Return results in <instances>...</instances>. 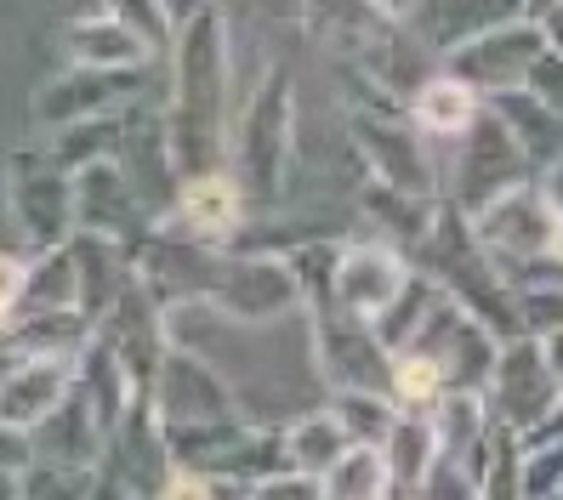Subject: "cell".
Returning <instances> with one entry per match:
<instances>
[{"instance_id":"1","label":"cell","mask_w":563,"mask_h":500,"mask_svg":"<svg viewBox=\"0 0 563 500\" xmlns=\"http://www.w3.org/2000/svg\"><path fill=\"white\" fill-rule=\"evenodd\" d=\"M222 109H228V29H222V12L206 7L177 29V52H172L165 148H172L177 182L217 171V159H222Z\"/></svg>"},{"instance_id":"2","label":"cell","mask_w":563,"mask_h":500,"mask_svg":"<svg viewBox=\"0 0 563 500\" xmlns=\"http://www.w3.org/2000/svg\"><path fill=\"white\" fill-rule=\"evenodd\" d=\"M234 159H240V188L256 205H274L285 193L290 159H296V80L285 63H268V75L256 80L240 137H234Z\"/></svg>"},{"instance_id":"3","label":"cell","mask_w":563,"mask_h":500,"mask_svg":"<svg viewBox=\"0 0 563 500\" xmlns=\"http://www.w3.org/2000/svg\"><path fill=\"white\" fill-rule=\"evenodd\" d=\"M206 302L234 330H262V324H285L296 313H308L302 279H296V268L285 256H234L228 245H222Z\"/></svg>"},{"instance_id":"4","label":"cell","mask_w":563,"mask_h":500,"mask_svg":"<svg viewBox=\"0 0 563 500\" xmlns=\"http://www.w3.org/2000/svg\"><path fill=\"white\" fill-rule=\"evenodd\" d=\"M7 211L23 233L29 256L75 240V177L57 171L46 148H18L7 159Z\"/></svg>"},{"instance_id":"5","label":"cell","mask_w":563,"mask_h":500,"mask_svg":"<svg viewBox=\"0 0 563 500\" xmlns=\"http://www.w3.org/2000/svg\"><path fill=\"white\" fill-rule=\"evenodd\" d=\"M148 404L159 426H211V421H234L240 410V392L228 387V376L217 370L211 358L172 347L159 358V376L148 387Z\"/></svg>"},{"instance_id":"6","label":"cell","mask_w":563,"mask_h":500,"mask_svg":"<svg viewBox=\"0 0 563 500\" xmlns=\"http://www.w3.org/2000/svg\"><path fill=\"white\" fill-rule=\"evenodd\" d=\"M473 240L495 256V268H512V262H529V256H547V240H552V199L547 188L536 182H518V188H501L489 199V205H478L473 216Z\"/></svg>"},{"instance_id":"7","label":"cell","mask_w":563,"mask_h":500,"mask_svg":"<svg viewBox=\"0 0 563 500\" xmlns=\"http://www.w3.org/2000/svg\"><path fill=\"white\" fill-rule=\"evenodd\" d=\"M410 256L393 251L387 240H353L336 251V274H330V302H336L347 319L376 324L410 285Z\"/></svg>"},{"instance_id":"8","label":"cell","mask_w":563,"mask_h":500,"mask_svg":"<svg viewBox=\"0 0 563 500\" xmlns=\"http://www.w3.org/2000/svg\"><path fill=\"white\" fill-rule=\"evenodd\" d=\"M75 233L114 240L131 256H137V245L154 233V211L143 205V193L120 171V159H97L86 171H75Z\"/></svg>"},{"instance_id":"9","label":"cell","mask_w":563,"mask_h":500,"mask_svg":"<svg viewBox=\"0 0 563 500\" xmlns=\"http://www.w3.org/2000/svg\"><path fill=\"white\" fill-rule=\"evenodd\" d=\"M382 91H371L364 103L347 109V131L358 137V154L371 165V177L387 188H405V193H433V165H427V148L416 143V131L399 125L387 103H376Z\"/></svg>"},{"instance_id":"10","label":"cell","mask_w":563,"mask_h":500,"mask_svg":"<svg viewBox=\"0 0 563 500\" xmlns=\"http://www.w3.org/2000/svg\"><path fill=\"white\" fill-rule=\"evenodd\" d=\"M558 398H563V392H558V381H552V370H547L541 336H518V342H507L501 358H495V370H489V381H484V404H489V415L501 421V426H512V432H529L536 421L552 415Z\"/></svg>"},{"instance_id":"11","label":"cell","mask_w":563,"mask_h":500,"mask_svg":"<svg viewBox=\"0 0 563 500\" xmlns=\"http://www.w3.org/2000/svg\"><path fill=\"white\" fill-rule=\"evenodd\" d=\"M97 342L120 358V370L131 376V387L148 398V387L159 376V358L172 353V342H165V308L154 302L137 279H131L120 290V302L97 319Z\"/></svg>"},{"instance_id":"12","label":"cell","mask_w":563,"mask_h":500,"mask_svg":"<svg viewBox=\"0 0 563 500\" xmlns=\"http://www.w3.org/2000/svg\"><path fill=\"white\" fill-rule=\"evenodd\" d=\"M461 171H455V199L450 205H461V211H478V205H489L495 193L501 188H518V182H529V171H536V165L523 159V148L512 143V131L495 120V114H478L467 131H461Z\"/></svg>"},{"instance_id":"13","label":"cell","mask_w":563,"mask_h":500,"mask_svg":"<svg viewBox=\"0 0 563 500\" xmlns=\"http://www.w3.org/2000/svg\"><path fill=\"white\" fill-rule=\"evenodd\" d=\"M541 52H552L547 46V35H541V23H501V29H489V35H478V41H467V46H455L450 52V75L455 80H467L473 91H512V86H523L529 80V69L541 63Z\"/></svg>"},{"instance_id":"14","label":"cell","mask_w":563,"mask_h":500,"mask_svg":"<svg viewBox=\"0 0 563 500\" xmlns=\"http://www.w3.org/2000/svg\"><path fill=\"white\" fill-rule=\"evenodd\" d=\"M143 86V69H69L41 86L35 97V125L41 131H63V125H80V120H103L120 114Z\"/></svg>"},{"instance_id":"15","label":"cell","mask_w":563,"mask_h":500,"mask_svg":"<svg viewBox=\"0 0 563 500\" xmlns=\"http://www.w3.org/2000/svg\"><path fill=\"white\" fill-rule=\"evenodd\" d=\"M75 387V358H12L0 370V426L7 432H35Z\"/></svg>"},{"instance_id":"16","label":"cell","mask_w":563,"mask_h":500,"mask_svg":"<svg viewBox=\"0 0 563 500\" xmlns=\"http://www.w3.org/2000/svg\"><path fill=\"white\" fill-rule=\"evenodd\" d=\"M103 466H109V473H114L131 495H137V500H154V495L165 489V478L177 473L148 398H137V404H131V415L120 421V432H114L109 449H103Z\"/></svg>"},{"instance_id":"17","label":"cell","mask_w":563,"mask_h":500,"mask_svg":"<svg viewBox=\"0 0 563 500\" xmlns=\"http://www.w3.org/2000/svg\"><path fill=\"white\" fill-rule=\"evenodd\" d=\"M29 449H35V460H46V466H80V473H91V466H103L109 432H103V421H97L91 398L80 387H69V398L29 432Z\"/></svg>"},{"instance_id":"18","label":"cell","mask_w":563,"mask_h":500,"mask_svg":"<svg viewBox=\"0 0 563 500\" xmlns=\"http://www.w3.org/2000/svg\"><path fill=\"white\" fill-rule=\"evenodd\" d=\"M245 188L240 177H228V171H206V177H183L177 182V222L183 233H194V240H206V245H228L240 233L245 222Z\"/></svg>"},{"instance_id":"19","label":"cell","mask_w":563,"mask_h":500,"mask_svg":"<svg viewBox=\"0 0 563 500\" xmlns=\"http://www.w3.org/2000/svg\"><path fill=\"white\" fill-rule=\"evenodd\" d=\"M97 336V324L80 308H63V313H18L0 353L7 358H80Z\"/></svg>"},{"instance_id":"20","label":"cell","mask_w":563,"mask_h":500,"mask_svg":"<svg viewBox=\"0 0 563 500\" xmlns=\"http://www.w3.org/2000/svg\"><path fill=\"white\" fill-rule=\"evenodd\" d=\"M358 205H364V216L376 222V240H387L393 251H416L427 233H433V222H439V199L433 193H405V188H387V182H376L371 177V188L358 193Z\"/></svg>"},{"instance_id":"21","label":"cell","mask_w":563,"mask_h":500,"mask_svg":"<svg viewBox=\"0 0 563 500\" xmlns=\"http://www.w3.org/2000/svg\"><path fill=\"white\" fill-rule=\"evenodd\" d=\"M382 449V460H387V478H393V489H421V478L433 473V460L444 455L439 449V426H433V415L427 410H399L393 415V426H387V438L376 444Z\"/></svg>"},{"instance_id":"22","label":"cell","mask_w":563,"mask_h":500,"mask_svg":"<svg viewBox=\"0 0 563 500\" xmlns=\"http://www.w3.org/2000/svg\"><path fill=\"white\" fill-rule=\"evenodd\" d=\"M63 52L75 57V69H143L148 63V46L131 35V29H120L109 12L75 18L63 29Z\"/></svg>"},{"instance_id":"23","label":"cell","mask_w":563,"mask_h":500,"mask_svg":"<svg viewBox=\"0 0 563 500\" xmlns=\"http://www.w3.org/2000/svg\"><path fill=\"white\" fill-rule=\"evenodd\" d=\"M353 449L347 438V426L330 415V410H313V415H296L285 426V460H290V473H308V478H324L330 466H336L342 455Z\"/></svg>"},{"instance_id":"24","label":"cell","mask_w":563,"mask_h":500,"mask_svg":"<svg viewBox=\"0 0 563 500\" xmlns=\"http://www.w3.org/2000/svg\"><path fill=\"white\" fill-rule=\"evenodd\" d=\"M410 114L421 131H439V137H461L478 120V91L455 75H427L410 97Z\"/></svg>"},{"instance_id":"25","label":"cell","mask_w":563,"mask_h":500,"mask_svg":"<svg viewBox=\"0 0 563 500\" xmlns=\"http://www.w3.org/2000/svg\"><path fill=\"white\" fill-rule=\"evenodd\" d=\"M63 308H80V274H75L69 245L29 256V285H23L18 313H63Z\"/></svg>"},{"instance_id":"26","label":"cell","mask_w":563,"mask_h":500,"mask_svg":"<svg viewBox=\"0 0 563 500\" xmlns=\"http://www.w3.org/2000/svg\"><path fill=\"white\" fill-rule=\"evenodd\" d=\"M319 489H324V500H393V478H387V460L376 444H353L319 478Z\"/></svg>"},{"instance_id":"27","label":"cell","mask_w":563,"mask_h":500,"mask_svg":"<svg viewBox=\"0 0 563 500\" xmlns=\"http://www.w3.org/2000/svg\"><path fill=\"white\" fill-rule=\"evenodd\" d=\"M427 415H433V426H439V449H444V455H467L484 432L495 426L484 392H444Z\"/></svg>"},{"instance_id":"28","label":"cell","mask_w":563,"mask_h":500,"mask_svg":"<svg viewBox=\"0 0 563 500\" xmlns=\"http://www.w3.org/2000/svg\"><path fill=\"white\" fill-rule=\"evenodd\" d=\"M324 410L347 426L353 444H382L387 426H393V415H399V404H393L387 392H330Z\"/></svg>"},{"instance_id":"29","label":"cell","mask_w":563,"mask_h":500,"mask_svg":"<svg viewBox=\"0 0 563 500\" xmlns=\"http://www.w3.org/2000/svg\"><path fill=\"white\" fill-rule=\"evenodd\" d=\"M444 392H450V376L439 370L433 358H421V353L393 358V404L399 410H433Z\"/></svg>"},{"instance_id":"30","label":"cell","mask_w":563,"mask_h":500,"mask_svg":"<svg viewBox=\"0 0 563 500\" xmlns=\"http://www.w3.org/2000/svg\"><path fill=\"white\" fill-rule=\"evenodd\" d=\"M103 12H109L120 29H131V35H137V41L148 46V57H154V52H165V46L177 41V23L165 18L159 0H103Z\"/></svg>"},{"instance_id":"31","label":"cell","mask_w":563,"mask_h":500,"mask_svg":"<svg viewBox=\"0 0 563 500\" xmlns=\"http://www.w3.org/2000/svg\"><path fill=\"white\" fill-rule=\"evenodd\" d=\"M97 484V466L80 473V466H46V460H29L23 466V500H91Z\"/></svg>"},{"instance_id":"32","label":"cell","mask_w":563,"mask_h":500,"mask_svg":"<svg viewBox=\"0 0 563 500\" xmlns=\"http://www.w3.org/2000/svg\"><path fill=\"white\" fill-rule=\"evenodd\" d=\"M518 324L523 336H558L563 330V285L558 279H536L518 290Z\"/></svg>"},{"instance_id":"33","label":"cell","mask_w":563,"mask_h":500,"mask_svg":"<svg viewBox=\"0 0 563 500\" xmlns=\"http://www.w3.org/2000/svg\"><path fill=\"white\" fill-rule=\"evenodd\" d=\"M523 500H563V444L523 449Z\"/></svg>"},{"instance_id":"34","label":"cell","mask_w":563,"mask_h":500,"mask_svg":"<svg viewBox=\"0 0 563 500\" xmlns=\"http://www.w3.org/2000/svg\"><path fill=\"white\" fill-rule=\"evenodd\" d=\"M416 500H478V489H473L467 466H461L455 455H439V460H433V473L421 478Z\"/></svg>"},{"instance_id":"35","label":"cell","mask_w":563,"mask_h":500,"mask_svg":"<svg viewBox=\"0 0 563 500\" xmlns=\"http://www.w3.org/2000/svg\"><path fill=\"white\" fill-rule=\"evenodd\" d=\"M245 500H324V489H319V478H308V473H274V478L251 484Z\"/></svg>"},{"instance_id":"36","label":"cell","mask_w":563,"mask_h":500,"mask_svg":"<svg viewBox=\"0 0 563 500\" xmlns=\"http://www.w3.org/2000/svg\"><path fill=\"white\" fill-rule=\"evenodd\" d=\"M23 285H29V262L12 256V251H0V308H12V313H18Z\"/></svg>"},{"instance_id":"37","label":"cell","mask_w":563,"mask_h":500,"mask_svg":"<svg viewBox=\"0 0 563 500\" xmlns=\"http://www.w3.org/2000/svg\"><path fill=\"white\" fill-rule=\"evenodd\" d=\"M29 460H35V449H29L23 432H7V426H0V466H18V473H23Z\"/></svg>"},{"instance_id":"38","label":"cell","mask_w":563,"mask_h":500,"mask_svg":"<svg viewBox=\"0 0 563 500\" xmlns=\"http://www.w3.org/2000/svg\"><path fill=\"white\" fill-rule=\"evenodd\" d=\"M91 500H137V495H131L114 473H109V466H97V484H91Z\"/></svg>"},{"instance_id":"39","label":"cell","mask_w":563,"mask_h":500,"mask_svg":"<svg viewBox=\"0 0 563 500\" xmlns=\"http://www.w3.org/2000/svg\"><path fill=\"white\" fill-rule=\"evenodd\" d=\"M541 35H547V46H552V52H563V0H547Z\"/></svg>"},{"instance_id":"40","label":"cell","mask_w":563,"mask_h":500,"mask_svg":"<svg viewBox=\"0 0 563 500\" xmlns=\"http://www.w3.org/2000/svg\"><path fill=\"white\" fill-rule=\"evenodd\" d=\"M541 353H547V370H552V381L563 392V330H558V336H541Z\"/></svg>"},{"instance_id":"41","label":"cell","mask_w":563,"mask_h":500,"mask_svg":"<svg viewBox=\"0 0 563 500\" xmlns=\"http://www.w3.org/2000/svg\"><path fill=\"white\" fill-rule=\"evenodd\" d=\"M159 7H165V18H172V23L183 29V23H188L194 12H206V7H211V0H159Z\"/></svg>"},{"instance_id":"42","label":"cell","mask_w":563,"mask_h":500,"mask_svg":"<svg viewBox=\"0 0 563 500\" xmlns=\"http://www.w3.org/2000/svg\"><path fill=\"white\" fill-rule=\"evenodd\" d=\"M371 7H376L382 18H393V23H405V18H416L421 0H371Z\"/></svg>"},{"instance_id":"43","label":"cell","mask_w":563,"mask_h":500,"mask_svg":"<svg viewBox=\"0 0 563 500\" xmlns=\"http://www.w3.org/2000/svg\"><path fill=\"white\" fill-rule=\"evenodd\" d=\"M0 500H23V473L18 466H0Z\"/></svg>"},{"instance_id":"44","label":"cell","mask_w":563,"mask_h":500,"mask_svg":"<svg viewBox=\"0 0 563 500\" xmlns=\"http://www.w3.org/2000/svg\"><path fill=\"white\" fill-rule=\"evenodd\" d=\"M547 199H552V211H563V159L547 171Z\"/></svg>"},{"instance_id":"45","label":"cell","mask_w":563,"mask_h":500,"mask_svg":"<svg viewBox=\"0 0 563 500\" xmlns=\"http://www.w3.org/2000/svg\"><path fill=\"white\" fill-rule=\"evenodd\" d=\"M547 256L563 268V211H558V222H552V240H547Z\"/></svg>"},{"instance_id":"46","label":"cell","mask_w":563,"mask_h":500,"mask_svg":"<svg viewBox=\"0 0 563 500\" xmlns=\"http://www.w3.org/2000/svg\"><path fill=\"white\" fill-rule=\"evenodd\" d=\"M12 319H18L12 308H0V342H7V330H12Z\"/></svg>"}]
</instances>
